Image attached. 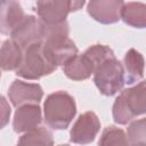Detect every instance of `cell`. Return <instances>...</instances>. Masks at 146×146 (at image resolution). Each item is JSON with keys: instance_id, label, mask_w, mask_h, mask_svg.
<instances>
[{"instance_id": "4fadbf2b", "label": "cell", "mask_w": 146, "mask_h": 146, "mask_svg": "<svg viewBox=\"0 0 146 146\" xmlns=\"http://www.w3.org/2000/svg\"><path fill=\"white\" fill-rule=\"evenodd\" d=\"M96 66L92 60L83 52L82 55L74 56L70 62L63 66L64 74L73 81H83L95 73Z\"/></svg>"}, {"instance_id": "52a82bcc", "label": "cell", "mask_w": 146, "mask_h": 146, "mask_svg": "<svg viewBox=\"0 0 146 146\" xmlns=\"http://www.w3.org/2000/svg\"><path fill=\"white\" fill-rule=\"evenodd\" d=\"M100 130V122L96 113L89 111L81 114L70 131V141L74 144H89L95 140Z\"/></svg>"}, {"instance_id": "3957f363", "label": "cell", "mask_w": 146, "mask_h": 146, "mask_svg": "<svg viewBox=\"0 0 146 146\" xmlns=\"http://www.w3.org/2000/svg\"><path fill=\"white\" fill-rule=\"evenodd\" d=\"M57 68L43 51L42 42L33 43L24 49L23 59L16 70V75L26 80H39L51 74Z\"/></svg>"}, {"instance_id": "e0dca14e", "label": "cell", "mask_w": 146, "mask_h": 146, "mask_svg": "<svg viewBox=\"0 0 146 146\" xmlns=\"http://www.w3.org/2000/svg\"><path fill=\"white\" fill-rule=\"evenodd\" d=\"M19 145H54L52 133L46 127H38L25 132L19 139Z\"/></svg>"}, {"instance_id": "ba28073f", "label": "cell", "mask_w": 146, "mask_h": 146, "mask_svg": "<svg viewBox=\"0 0 146 146\" xmlns=\"http://www.w3.org/2000/svg\"><path fill=\"white\" fill-rule=\"evenodd\" d=\"M42 46L46 56L57 67L64 66L78 55V48L68 36L42 41Z\"/></svg>"}, {"instance_id": "8fae6325", "label": "cell", "mask_w": 146, "mask_h": 146, "mask_svg": "<svg viewBox=\"0 0 146 146\" xmlns=\"http://www.w3.org/2000/svg\"><path fill=\"white\" fill-rule=\"evenodd\" d=\"M41 121L42 113L39 104H25L17 107L13 119V128L17 133L27 132L38 128Z\"/></svg>"}, {"instance_id": "2e32d148", "label": "cell", "mask_w": 146, "mask_h": 146, "mask_svg": "<svg viewBox=\"0 0 146 146\" xmlns=\"http://www.w3.org/2000/svg\"><path fill=\"white\" fill-rule=\"evenodd\" d=\"M121 19L136 29L146 27V3L143 2H128L124 3L121 11Z\"/></svg>"}, {"instance_id": "d6986e66", "label": "cell", "mask_w": 146, "mask_h": 146, "mask_svg": "<svg viewBox=\"0 0 146 146\" xmlns=\"http://www.w3.org/2000/svg\"><path fill=\"white\" fill-rule=\"evenodd\" d=\"M127 132L130 145H146V117L132 121Z\"/></svg>"}, {"instance_id": "5bb4252c", "label": "cell", "mask_w": 146, "mask_h": 146, "mask_svg": "<svg viewBox=\"0 0 146 146\" xmlns=\"http://www.w3.org/2000/svg\"><path fill=\"white\" fill-rule=\"evenodd\" d=\"M123 67L125 83L131 84L139 81L144 76L145 70V60L143 55L133 48L129 49L123 58Z\"/></svg>"}, {"instance_id": "ac0fdd59", "label": "cell", "mask_w": 146, "mask_h": 146, "mask_svg": "<svg viewBox=\"0 0 146 146\" xmlns=\"http://www.w3.org/2000/svg\"><path fill=\"white\" fill-rule=\"evenodd\" d=\"M98 145H129V140L128 136H125L122 129L116 128L115 125H110L103 130V133L98 140Z\"/></svg>"}, {"instance_id": "7a4b0ae2", "label": "cell", "mask_w": 146, "mask_h": 146, "mask_svg": "<svg viewBox=\"0 0 146 146\" xmlns=\"http://www.w3.org/2000/svg\"><path fill=\"white\" fill-rule=\"evenodd\" d=\"M76 114L74 98L66 91H55L47 96L43 104L46 124L54 130H65Z\"/></svg>"}, {"instance_id": "ffe728a7", "label": "cell", "mask_w": 146, "mask_h": 146, "mask_svg": "<svg viewBox=\"0 0 146 146\" xmlns=\"http://www.w3.org/2000/svg\"><path fill=\"white\" fill-rule=\"evenodd\" d=\"M84 54L92 60V63L95 64L96 68L104 60H106V59L115 56L114 55V51L108 46H105V44H94V46L89 47L84 51Z\"/></svg>"}, {"instance_id": "5b68a950", "label": "cell", "mask_w": 146, "mask_h": 146, "mask_svg": "<svg viewBox=\"0 0 146 146\" xmlns=\"http://www.w3.org/2000/svg\"><path fill=\"white\" fill-rule=\"evenodd\" d=\"M86 0H38L36 13L39 18L47 24L66 21L70 13L80 10Z\"/></svg>"}, {"instance_id": "8992f818", "label": "cell", "mask_w": 146, "mask_h": 146, "mask_svg": "<svg viewBox=\"0 0 146 146\" xmlns=\"http://www.w3.org/2000/svg\"><path fill=\"white\" fill-rule=\"evenodd\" d=\"M10 38L17 42L23 49L26 47L42 42L43 39V26L40 18L32 15H26L23 21L10 32Z\"/></svg>"}, {"instance_id": "30bf717a", "label": "cell", "mask_w": 146, "mask_h": 146, "mask_svg": "<svg viewBox=\"0 0 146 146\" xmlns=\"http://www.w3.org/2000/svg\"><path fill=\"white\" fill-rule=\"evenodd\" d=\"M8 97L15 107H19L25 104H39L42 100L43 90L38 83L15 80L8 89Z\"/></svg>"}, {"instance_id": "6da1fadb", "label": "cell", "mask_w": 146, "mask_h": 146, "mask_svg": "<svg viewBox=\"0 0 146 146\" xmlns=\"http://www.w3.org/2000/svg\"><path fill=\"white\" fill-rule=\"evenodd\" d=\"M143 114H146V80L122 90L112 107L113 120L117 124H127Z\"/></svg>"}, {"instance_id": "44dd1931", "label": "cell", "mask_w": 146, "mask_h": 146, "mask_svg": "<svg viewBox=\"0 0 146 146\" xmlns=\"http://www.w3.org/2000/svg\"><path fill=\"white\" fill-rule=\"evenodd\" d=\"M1 100H2V104H3V106H5L3 113H7V115H5L3 119H2V127H5L6 123H7V120H8L9 115H10V107H6V100H5V97H3V96L1 97Z\"/></svg>"}, {"instance_id": "277c9868", "label": "cell", "mask_w": 146, "mask_h": 146, "mask_svg": "<svg viewBox=\"0 0 146 146\" xmlns=\"http://www.w3.org/2000/svg\"><path fill=\"white\" fill-rule=\"evenodd\" d=\"M94 82L104 96L115 95L125 83L123 64H121L115 56L104 60L95 70Z\"/></svg>"}, {"instance_id": "9c48e42d", "label": "cell", "mask_w": 146, "mask_h": 146, "mask_svg": "<svg viewBox=\"0 0 146 146\" xmlns=\"http://www.w3.org/2000/svg\"><path fill=\"white\" fill-rule=\"evenodd\" d=\"M123 0H89L87 11L98 23L114 24L121 19Z\"/></svg>"}, {"instance_id": "9a60e30c", "label": "cell", "mask_w": 146, "mask_h": 146, "mask_svg": "<svg viewBox=\"0 0 146 146\" xmlns=\"http://www.w3.org/2000/svg\"><path fill=\"white\" fill-rule=\"evenodd\" d=\"M24 49L14 40H6L1 46V68L2 71H16L23 59Z\"/></svg>"}, {"instance_id": "7c38bea8", "label": "cell", "mask_w": 146, "mask_h": 146, "mask_svg": "<svg viewBox=\"0 0 146 146\" xmlns=\"http://www.w3.org/2000/svg\"><path fill=\"white\" fill-rule=\"evenodd\" d=\"M25 16L23 8L17 0H1V33L10 34V32L23 21Z\"/></svg>"}]
</instances>
